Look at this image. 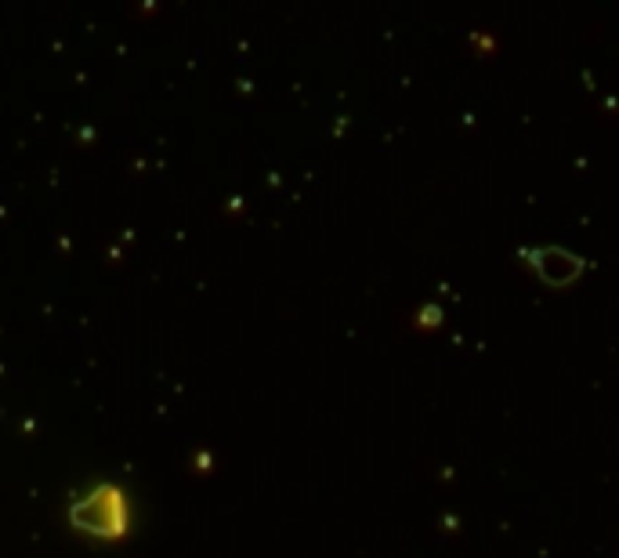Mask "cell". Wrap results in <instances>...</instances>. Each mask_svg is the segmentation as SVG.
Wrapping results in <instances>:
<instances>
[{"mask_svg":"<svg viewBox=\"0 0 619 558\" xmlns=\"http://www.w3.org/2000/svg\"><path fill=\"white\" fill-rule=\"evenodd\" d=\"M73 522L80 530H91V533H102V537H120L123 533V497L116 486H102L95 489L91 497H83L76 508H73Z\"/></svg>","mask_w":619,"mask_h":558,"instance_id":"1","label":"cell"}]
</instances>
